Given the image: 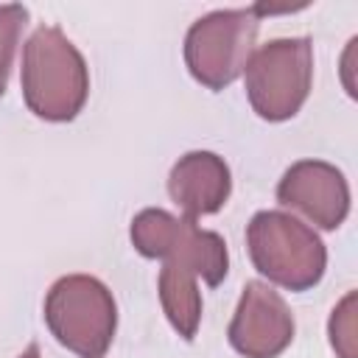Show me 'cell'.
I'll return each instance as SVG.
<instances>
[{
  "instance_id": "6da1fadb",
  "label": "cell",
  "mask_w": 358,
  "mask_h": 358,
  "mask_svg": "<svg viewBox=\"0 0 358 358\" xmlns=\"http://www.w3.org/2000/svg\"><path fill=\"white\" fill-rule=\"evenodd\" d=\"M20 84L25 106L48 123L73 120L90 98L87 62L56 25H39L28 36Z\"/></svg>"
},
{
  "instance_id": "7a4b0ae2",
  "label": "cell",
  "mask_w": 358,
  "mask_h": 358,
  "mask_svg": "<svg viewBox=\"0 0 358 358\" xmlns=\"http://www.w3.org/2000/svg\"><path fill=\"white\" fill-rule=\"evenodd\" d=\"M246 246L255 268L288 291H308L324 277L327 249L322 238L291 213H255L246 227Z\"/></svg>"
},
{
  "instance_id": "3957f363",
  "label": "cell",
  "mask_w": 358,
  "mask_h": 358,
  "mask_svg": "<svg viewBox=\"0 0 358 358\" xmlns=\"http://www.w3.org/2000/svg\"><path fill=\"white\" fill-rule=\"evenodd\" d=\"M45 324L78 358H103L117 330V305L98 277L64 274L45 296Z\"/></svg>"
},
{
  "instance_id": "277c9868",
  "label": "cell",
  "mask_w": 358,
  "mask_h": 358,
  "mask_svg": "<svg viewBox=\"0 0 358 358\" xmlns=\"http://www.w3.org/2000/svg\"><path fill=\"white\" fill-rule=\"evenodd\" d=\"M129 238L143 257L187 268L207 285L224 282L229 271L227 241L218 232L201 229L193 218L171 215L159 207H145L131 218Z\"/></svg>"
},
{
  "instance_id": "5b68a950",
  "label": "cell",
  "mask_w": 358,
  "mask_h": 358,
  "mask_svg": "<svg viewBox=\"0 0 358 358\" xmlns=\"http://www.w3.org/2000/svg\"><path fill=\"white\" fill-rule=\"evenodd\" d=\"M243 84L252 109L263 120L282 123L294 117L308 101L313 84L310 39L288 36L255 48L243 67Z\"/></svg>"
},
{
  "instance_id": "8992f818",
  "label": "cell",
  "mask_w": 358,
  "mask_h": 358,
  "mask_svg": "<svg viewBox=\"0 0 358 358\" xmlns=\"http://www.w3.org/2000/svg\"><path fill=\"white\" fill-rule=\"evenodd\" d=\"M260 17L255 6L218 8L199 17L185 34V64L207 90L229 87L255 53Z\"/></svg>"
},
{
  "instance_id": "52a82bcc",
  "label": "cell",
  "mask_w": 358,
  "mask_h": 358,
  "mask_svg": "<svg viewBox=\"0 0 358 358\" xmlns=\"http://www.w3.org/2000/svg\"><path fill=\"white\" fill-rule=\"evenodd\" d=\"M227 338L243 358H277L294 341V313L268 282L252 280L243 285Z\"/></svg>"
},
{
  "instance_id": "ba28073f",
  "label": "cell",
  "mask_w": 358,
  "mask_h": 358,
  "mask_svg": "<svg viewBox=\"0 0 358 358\" xmlns=\"http://www.w3.org/2000/svg\"><path fill=\"white\" fill-rule=\"evenodd\" d=\"M277 199L322 229L341 227L350 213L347 176L324 159L294 162L277 185Z\"/></svg>"
},
{
  "instance_id": "9c48e42d",
  "label": "cell",
  "mask_w": 358,
  "mask_h": 358,
  "mask_svg": "<svg viewBox=\"0 0 358 358\" xmlns=\"http://www.w3.org/2000/svg\"><path fill=\"white\" fill-rule=\"evenodd\" d=\"M232 193V173L224 157L213 151H187L168 173V196L185 218L218 213Z\"/></svg>"
},
{
  "instance_id": "30bf717a",
  "label": "cell",
  "mask_w": 358,
  "mask_h": 358,
  "mask_svg": "<svg viewBox=\"0 0 358 358\" xmlns=\"http://www.w3.org/2000/svg\"><path fill=\"white\" fill-rule=\"evenodd\" d=\"M199 277L179 266H162L157 291L162 310L171 322V327L185 338L193 341L201 324V294H199Z\"/></svg>"
},
{
  "instance_id": "8fae6325",
  "label": "cell",
  "mask_w": 358,
  "mask_h": 358,
  "mask_svg": "<svg viewBox=\"0 0 358 358\" xmlns=\"http://www.w3.org/2000/svg\"><path fill=\"white\" fill-rule=\"evenodd\" d=\"M355 316H358V294L350 291L333 308L330 322H327V336H330V347H333L336 358H358V336H355L358 327H355Z\"/></svg>"
},
{
  "instance_id": "7c38bea8",
  "label": "cell",
  "mask_w": 358,
  "mask_h": 358,
  "mask_svg": "<svg viewBox=\"0 0 358 358\" xmlns=\"http://www.w3.org/2000/svg\"><path fill=\"white\" fill-rule=\"evenodd\" d=\"M25 22H28V8L25 6H17V3L0 6V98L6 92L11 62H14L17 42H20V34L25 28Z\"/></svg>"
},
{
  "instance_id": "4fadbf2b",
  "label": "cell",
  "mask_w": 358,
  "mask_h": 358,
  "mask_svg": "<svg viewBox=\"0 0 358 358\" xmlns=\"http://www.w3.org/2000/svg\"><path fill=\"white\" fill-rule=\"evenodd\" d=\"M17 358H42V352H39V344H34V341H31V344H28V347H25V350L17 355Z\"/></svg>"
}]
</instances>
